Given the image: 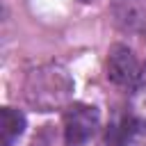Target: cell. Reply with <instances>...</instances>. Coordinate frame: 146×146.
<instances>
[{"mask_svg": "<svg viewBox=\"0 0 146 146\" xmlns=\"http://www.w3.org/2000/svg\"><path fill=\"white\" fill-rule=\"evenodd\" d=\"M25 98L39 112H52L66 105L73 91V80L68 71L59 64H41L32 68L23 84Z\"/></svg>", "mask_w": 146, "mask_h": 146, "instance_id": "1", "label": "cell"}, {"mask_svg": "<svg viewBox=\"0 0 146 146\" xmlns=\"http://www.w3.org/2000/svg\"><path fill=\"white\" fill-rule=\"evenodd\" d=\"M107 78L112 84L121 89H135L144 80V64L123 43H116L107 52Z\"/></svg>", "mask_w": 146, "mask_h": 146, "instance_id": "2", "label": "cell"}, {"mask_svg": "<svg viewBox=\"0 0 146 146\" xmlns=\"http://www.w3.org/2000/svg\"><path fill=\"white\" fill-rule=\"evenodd\" d=\"M100 114L94 105L73 103L64 110V139L68 146H84L98 130Z\"/></svg>", "mask_w": 146, "mask_h": 146, "instance_id": "3", "label": "cell"}, {"mask_svg": "<svg viewBox=\"0 0 146 146\" xmlns=\"http://www.w3.org/2000/svg\"><path fill=\"white\" fill-rule=\"evenodd\" d=\"M141 130V123L130 116V114H123V116H116L110 128L105 130V137H103V146H128L137 132Z\"/></svg>", "mask_w": 146, "mask_h": 146, "instance_id": "4", "label": "cell"}, {"mask_svg": "<svg viewBox=\"0 0 146 146\" xmlns=\"http://www.w3.org/2000/svg\"><path fill=\"white\" fill-rule=\"evenodd\" d=\"M0 128H2V146H14V141L25 130L23 112H18L14 107H5L0 112Z\"/></svg>", "mask_w": 146, "mask_h": 146, "instance_id": "5", "label": "cell"}]
</instances>
